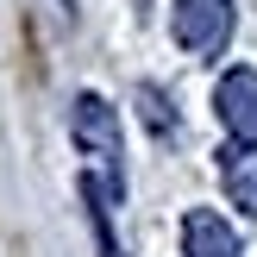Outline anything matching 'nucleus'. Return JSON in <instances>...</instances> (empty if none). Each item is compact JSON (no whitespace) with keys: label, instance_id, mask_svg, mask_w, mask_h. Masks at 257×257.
<instances>
[{"label":"nucleus","instance_id":"obj_1","mask_svg":"<svg viewBox=\"0 0 257 257\" xmlns=\"http://www.w3.org/2000/svg\"><path fill=\"white\" fill-rule=\"evenodd\" d=\"M69 138H75V151L88 157V176L94 182H107L113 195H125V138H119V113L107 107L100 94H75V107H69Z\"/></svg>","mask_w":257,"mask_h":257},{"label":"nucleus","instance_id":"obj_2","mask_svg":"<svg viewBox=\"0 0 257 257\" xmlns=\"http://www.w3.org/2000/svg\"><path fill=\"white\" fill-rule=\"evenodd\" d=\"M170 32L188 57H220L226 38H232V0H176Z\"/></svg>","mask_w":257,"mask_h":257},{"label":"nucleus","instance_id":"obj_3","mask_svg":"<svg viewBox=\"0 0 257 257\" xmlns=\"http://www.w3.org/2000/svg\"><path fill=\"white\" fill-rule=\"evenodd\" d=\"M213 113H220L226 138H245L257 145V69H226L220 82H213Z\"/></svg>","mask_w":257,"mask_h":257},{"label":"nucleus","instance_id":"obj_4","mask_svg":"<svg viewBox=\"0 0 257 257\" xmlns=\"http://www.w3.org/2000/svg\"><path fill=\"white\" fill-rule=\"evenodd\" d=\"M182 257H245L232 220H220L213 207H188L182 213Z\"/></svg>","mask_w":257,"mask_h":257},{"label":"nucleus","instance_id":"obj_5","mask_svg":"<svg viewBox=\"0 0 257 257\" xmlns=\"http://www.w3.org/2000/svg\"><path fill=\"white\" fill-rule=\"evenodd\" d=\"M220 188H226V201L238 213L257 220V145H245V138H226L220 145Z\"/></svg>","mask_w":257,"mask_h":257},{"label":"nucleus","instance_id":"obj_6","mask_svg":"<svg viewBox=\"0 0 257 257\" xmlns=\"http://www.w3.org/2000/svg\"><path fill=\"white\" fill-rule=\"evenodd\" d=\"M138 107H145V125H151V132H157V138H170L176 132V113H170V100H163V88H138Z\"/></svg>","mask_w":257,"mask_h":257}]
</instances>
